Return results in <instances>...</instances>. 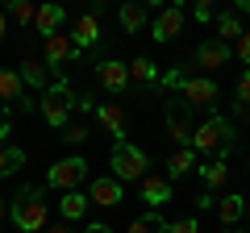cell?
Returning a JSON list of instances; mask_svg holds the SVG:
<instances>
[{
  "mask_svg": "<svg viewBox=\"0 0 250 233\" xmlns=\"http://www.w3.org/2000/svg\"><path fill=\"white\" fill-rule=\"evenodd\" d=\"M159 79H163V71L150 63V58H142V54H138L134 63H129V83H159Z\"/></svg>",
  "mask_w": 250,
  "mask_h": 233,
  "instance_id": "cell-22",
  "label": "cell"
},
{
  "mask_svg": "<svg viewBox=\"0 0 250 233\" xmlns=\"http://www.w3.org/2000/svg\"><path fill=\"white\" fill-rule=\"evenodd\" d=\"M196 171H200V179H205V188H208V192L221 188V183L229 179V167H225V158H205Z\"/></svg>",
  "mask_w": 250,
  "mask_h": 233,
  "instance_id": "cell-20",
  "label": "cell"
},
{
  "mask_svg": "<svg viewBox=\"0 0 250 233\" xmlns=\"http://www.w3.org/2000/svg\"><path fill=\"white\" fill-rule=\"evenodd\" d=\"M171 192H175V188H171L167 175H146V179H142V200H146V204H154V208L167 204Z\"/></svg>",
  "mask_w": 250,
  "mask_h": 233,
  "instance_id": "cell-14",
  "label": "cell"
},
{
  "mask_svg": "<svg viewBox=\"0 0 250 233\" xmlns=\"http://www.w3.org/2000/svg\"><path fill=\"white\" fill-rule=\"evenodd\" d=\"M238 9H242V13H250V0H238Z\"/></svg>",
  "mask_w": 250,
  "mask_h": 233,
  "instance_id": "cell-41",
  "label": "cell"
},
{
  "mask_svg": "<svg viewBox=\"0 0 250 233\" xmlns=\"http://www.w3.org/2000/svg\"><path fill=\"white\" fill-rule=\"evenodd\" d=\"M238 104H250V71H242L238 79Z\"/></svg>",
  "mask_w": 250,
  "mask_h": 233,
  "instance_id": "cell-32",
  "label": "cell"
},
{
  "mask_svg": "<svg viewBox=\"0 0 250 233\" xmlns=\"http://www.w3.org/2000/svg\"><path fill=\"white\" fill-rule=\"evenodd\" d=\"M0 100H17L21 108H29V100H25V79H21L17 71H0Z\"/></svg>",
  "mask_w": 250,
  "mask_h": 233,
  "instance_id": "cell-18",
  "label": "cell"
},
{
  "mask_svg": "<svg viewBox=\"0 0 250 233\" xmlns=\"http://www.w3.org/2000/svg\"><path fill=\"white\" fill-rule=\"evenodd\" d=\"M4 216H13V208H9V200L0 196V221H4Z\"/></svg>",
  "mask_w": 250,
  "mask_h": 233,
  "instance_id": "cell-39",
  "label": "cell"
},
{
  "mask_svg": "<svg viewBox=\"0 0 250 233\" xmlns=\"http://www.w3.org/2000/svg\"><path fill=\"white\" fill-rule=\"evenodd\" d=\"M179 29H184V9H163L159 17H154V25H150V38L154 42H171V38H179Z\"/></svg>",
  "mask_w": 250,
  "mask_h": 233,
  "instance_id": "cell-11",
  "label": "cell"
},
{
  "mask_svg": "<svg viewBox=\"0 0 250 233\" xmlns=\"http://www.w3.org/2000/svg\"><path fill=\"white\" fill-rule=\"evenodd\" d=\"M4 29H9V13H0V38H4Z\"/></svg>",
  "mask_w": 250,
  "mask_h": 233,
  "instance_id": "cell-40",
  "label": "cell"
},
{
  "mask_svg": "<svg viewBox=\"0 0 250 233\" xmlns=\"http://www.w3.org/2000/svg\"><path fill=\"white\" fill-rule=\"evenodd\" d=\"M192 134H196V125H192L188 104H184V100H171V104H167V137L184 150V146H192Z\"/></svg>",
  "mask_w": 250,
  "mask_h": 233,
  "instance_id": "cell-6",
  "label": "cell"
},
{
  "mask_svg": "<svg viewBox=\"0 0 250 233\" xmlns=\"http://www.w3.org/2000/svg\"><path fill=\"white\" fill-rule=\"evenodd\" d=\"M75 108H80V113H88V108H96V104H92V96H83V92H80V96H75Z\"/></svg>",
  "mask_w": 250,
  "mask_h": 233,
  "instance_id": "cell-36",
  "label": "cell"
},
{
  "mask_svg": "<svg viewBox=\"0 0 250 233\" xmlns=\"http://www.w3.org/2000/svg\"><path fill=\"white\" fill-rule=\"evenodd\" d=\"M13 225L21 233H46L50 216H46V200H42V188H25L17 200H13Z\"/></svg>",
  "mask_w": 250,
  "mask_h": 233,
  "instance_id": "cell-2",
  "label": "cell"
},
{
  "mask_svg": "<svg viewBox=\"0 0 250 233\" xmlns=\"http://www.w3.org/2000/svg\"><path fill=\"white\" fill-rule=\"evenodd\" d=\"M192 150L205 154V158H225V154L233 150V125L225 121V116L208 113L196 125V134H192Z\"/></svg>",
  "mask_w": 250,
  "mask_h": 233,
  "instance_id": "cell-1",
  "label": "cell"
},
{
  "mask_svg": "<svg viewBox=\"0 0 250 233\" xmlns=\"http://www.w3.org/2000/svg\"><path fill=\"white\" fill-rule=\"evenodd\" d=\"M42 54H46V63H50V67H67L71 58H80V46H75L71 34H50L42 42Z\"/></svg>",
  "mask_w": 250,
  "mask_h": 233,
  "instance_id": "cell-8",
  "label": "cell"
},
{
  "mask_svg": "<svg viewBox=\"0 0 250 233\" xmlns=\"http://www.w3.org/2000/svg\"><path fill=\"white\" fill-rule=\"evenodd\" d=\"M46 233H71V225L62 221V225H46Z\"/></svg>",
  "mask_w": 250,
  "mask_h": 233,
  "instance_id": "cell-38",
  "label": "cell"
},
{
  "mask_svg": "<svg viewBox=\"0 0 250 233\" xmlns=\"http://www.w3.org/2000/svg\"><path fill=\"white\" fill-rule=\"evenodd\" d=\"M125 233H171V225L163 221L159 213H146V216H138V221H129Z\"/></svg>",
  "mask_w": 250,
  "mask_h": 233,
  "instance_id": "cell-25",
  "label": "cell"
},
{
  "mask_svg": "<svg viewBox=\"0 0 250 233\" xmlns=\"http://www.w3.org/2000/svg\"><path fill=\"white\" fill-rule=\"evenodd\" d=\"M62 142H67V146H80V142H88V129H83L80 121H67V129H62Z\"/></svg>",
  "mask_w": 250,
  "mask_h": 233,
  "instance_id": "cell-29",
  "label": "cell"
},
{
  "mask_svg": "<svg viewBox=\"0 0 250 233\" xmlns=\"http://www.w3.org/2000/svg\"><path fill=\"white\" fill-rule=\"evenodd\" d=\"M225 233H246V229H225Z\"/></svg>",
  "mask_w": 250,
  "mask_h": 233,
  "instance_id": "cell-42",
  "label": "cell"
},
{
  "mask_svg": "<svg viewBox=\"0 0 250 233\" xmlns=\"http://www.w3.org/2000/svg\"><path fill=\"white\" fill-rule=\"evenodd\" d=\"M88 179V162L75 154V158H59L50 171H46V183L59 192H80V183Z\"/></svg>",
  "mask_w": 250,
  "mask_h": 233,
  "instance_id": "cell-5",
  "label": "cell"
},
{
  "mask_svg": "<svg viewBox=\"0 0 250 233\" xmlns=\"http://www.w3.org/2000/svg\"><path fill=\"white\" fill-rule=\"evenodd\" d=\"M196 21H213V4H205V0H200V4H196Z\"/></svg>",
  "mask_w": 250,
  "mask_h": 233,
  "instance_id": "cell-34",
  "label": "cell"
},
{
  "mask_svg": "<svg viewBox=\"0 0 250 233\" xmlns=\"http://www.w3.org/2000/svg\"><path fill=\"white\" fill-rule=\"evenodd\" d=\"M88 200L92 204H100V208H117L125 200V192H121V179L117 175H100V179H92V188H88Z\"/></svg>",
  "mask_w": 250,
  "mask_h": 233,
  "instance_id": "cell-9",
  "label": "cell"
},
{
  "mask_svg": "<svg viewBox=\"0 0 250 233\" xmlns=\"http://www.w3.org/2000/svg\"><path fill=\"white\" fill-rule=\"evenodd\" d=\"M217 216L233 229V225L246 216V200H242V196H221V200H217Z\"/></svg>",
  "mask_w": 250,
  "mask_h": 233,
  "instance_id": "cell-21",
  "label": "cell"
},
{
  "mask_svg": "<svg viewBox=\"0 0 250 233\" xmlns=\"http://www.w3.org/2000/svg\"><path fill=\"white\" fill-rule=\"evenodd\" d=\"M246 34L242 29V21H238V13H225V17H217V42H225V46H233L238 38Z\"/></svg>",
  "mask_w": 250,
  "mask_h": 233,
  "instance_id": "cell-24",
  "label": "cell"
},
{
  "mask_svg": "<svg viewBox=\"0 0 250 233\" xmlns=\"http://www.w3.org/2000/svg\"><path fill=\"white\" fill-rule=\"evenodd\" d=\"M171 233H196V221H192V216H184V221L171 225Z\"/></svg>",
  "mask_w": 250,
  "mask_h": 233,
  "instance_id": "cell-33",
  "label": "cell"
},
{
  "mask_svg": "<svg viewBox=\"0 0 250 233\" xmlns=\"http://www.w3.org/2000/svg\"><path fill=\"white\" fill-rule=\"evenodd\" d=\"M88 204H92V200L83 196V192H62V200H59V213H62V221L71 225V221H83Z\"/></svg>",
  "mask_w": 250,
  "mask_h": 233,
  "instance_id": "cell-17",
  "label": "cell"
},
{
  "mask_svg": "<svg viewBox=\"0 0 250 233\" xmlns=\"http://www.w3.org/2000/svg\"><path fill=\"white\" fill-rule=\"evenodd\" d=\"M21 167H25V150H17V146H0V175H17Z\"/></svg>",
  "mask_w": 250,
  "mask_h": 233,
  "instance_id": "cell-26",
  "label": "cell"
},
{
  "mask_svg": "<svg viewBox=\"0 0 250 233\" xmlns=\"http://www.w3.org/2000/svg\"><path fill=\"white\" fill-rule=\"evenodd\" d=\"M96 79H100V88H108V92H117V96H121V92L129 88V63L104 58V63L96 67Z\"/></svg>",
  "mask_w": 250,
  "mask_h": 233,
  "instance_id": "cell-10",
  "label": "cell"
},
{
  "mask_svg": "<svg viewBox=\"0 0 250 233\" xmlns=\"http://www.w3.org/2000/svg\"><path fill=\"white\" fill-rule=\"evenodd\" d=\"M217 83L208 79V75H188V83H184V104L188 108H213L217 104Z\"/></svg>",
  "mask_w": 250,
  "mask_h": 233,
  "instance_id": "cell-7",
  "label": "cell"
},
{
  "mask_svg": "<svg viewBox=\"0 0 250 233\" xmlns=\"http://www.w3.org/2000/svg\"><path fill=\"white\" fill-rule=\"evenodd\" d=\"M233 54H238L242 63L250 67V29H246V34H242V38H238V42H233Z\"/></svg>",
  "mask_w": 250,
  "mask_h": 233,
  "instance_id": "cell-31",
  "label": "cell"
},
{
  "mask_svg": "<svg viewBox=\"0 0 250 233\" xmlns=\"http://www.w3.org/2000/svg\"><path fill=\"white\" fill-rule=\"evenodd\" d=\"M83 233H113V229H108V225H100V221H92V225H88Z\"/></svg>",
  "mask_w": 250,
  "mask_h": 233,
  "instance_id": "cell-37",
  "label": "cell"
},
{
  "mask_svg": "<svg viewBox=\"0 0 250 233\" xmlns=\"http://www.w3.org/2000/svg\"><path fill=\"white\" fill-rule=\"evenodd\" d=\"M188 171H196V150L192 146H184V150H175L167 158V179H184Z\"/></svg>",
  "mask_w": 250,
  "mask_h": 233,
  "instance_id": "cell-19",
  "label": "cell"
},
{
  "mask_svg": "<svg viewBox=\"0 0 250 233\" xmlns=\"http://www.w3.org/2000/svg\"><path fill=\"white\" fill-rule=\"evenodd\" d=\"M13 134V121H9V113H0V142Z\"/></svg>",
  "mask_w": 250,
  "mask_h": 233,
  "instance_id": "cell-35",
  "label": "cell"
},
{
  "mask_svg": "<svg viewBox=\"0 0 250 233\" xmlns=\"http://www.w3.org/2000/svg\"><path fill=\"white\" fill-rule=\"evenodd\" d=\"M62 21H67V9H62V4H42V9H38V17H34V29L50 38V34H59Z\"/></svg>",
  "mask_w": 250,
  "mask_h": 233,
  "instance_id": "cell-15",
  "label": "cell"
},
{
  "mask_svg": "<svg viewBox=\"0 0 250 233\" xmlns=\"http://www.w3.org/2000/svg\"><path fill=\"white\" fill-rule=\"evenodd\" d=\"M229 54H233V46H225V42H217V38H208V42L196 46V63L208 67V71H217V67L229 63Z\"/></svg>",
  "mask_w": 250,
  "mask_h": 233,
  "instance_id": "cell-12",
  "label": "cell"
},
{
  "mask_svg": "<svg viewBox=\"0 0 250 233\" xmlns=\"http://www.w3.org/2000/svg\"><path fill=\"white\" fill-rule=\"evenodd\" d=\"M71 108H75V96H71V88H67L62 79L54 83V88L42 92V121H46V125L67 129V116H71Z\"/></svg>",
  "mask_w": 250,
  "mask_h": 233,
  "instance_id": "cell-4",
  "label": "cell"
},
{
  "mask_svg": "<svg viewBox=\"0 0 250 233\" xmlns=\"http://www.w3.org/2000/svg\"><path fill=\"white\" fill-rule=\"evenodd\" d=\"M21 79H25L29 83V88H42V83H46V67L42 63H38V58H25V63H21Z\"/></svg>",
  "mask_w": 250,
  "mask_h": 233,
  "instance_id": "cell-27",
  "label": "cell"
},
{
  "mask_svg": "<svg viewBox=\"0 0 250 233\" xmlns=\"http://www.w3.org/2000/svg\"><path fill=\"white\" fill-rule=\"evenodd\" d=\"M9 17L17 21V25H29V21L38 17V9L29 4V0H13V4H9Z\"/></svg>",
  "mask_w": 250,
  "mask_h": 233,
  "instance_id": "cell-28",
  "label": "cell"
},
{
  "mask_svg": "<svg viewBox=\"0 0 250 233\" xmlns=\"http://www.w3.org/2000/svg\"><path fill=\"white\" fill-rule=\"evenodd\" d=\"M117 17H121V25L129 29V34H142L146 29V4H121V13H117Z\"/></svg>",
  "mask_w": 250,
  "mask_h": 233,
  "instance_id": "cell-23",
  "label": "cell"
},
{
  "mask_svg": "<svg viewBox=\"0 0 250 233\" xmlns=\"http://www.w3.org/2000/svg\"><path fill=\"white\" fill-rule=\"evenodd\" d=\"M159 83H163V88H179V92H184L188 75H184V71H179V67H175V71H163V79H159Z\"/></svg>",
  "mask_w": 250,
  "mask_h": 233,
  "instance_id": "cell-30",
  "label": "cell"
},
{
  "mask_svg": "<svg viewBox=\"0 0 250 233\" xmlns=\"http://www.w3.org/2000/svg\"><path fill=\"white\" fill-rule=\"evenodd\" d=\"M108 167H113V175L117 179H146V167H150V158H146V150L142 146H134V142H117L113 146V158H108Z\"/></svg>",
  "mask_w": 250,
  "mask_h": 233,
  "instance_id": "cell-3",
  "label": "cell"
},
{
  "mask_svg": "<svg viewBox=\"0 0 250 233\" xmlns=\"http://www.w3.org/2000/svg\"><path fill=\"white\" fill-rule=\"evenodd\" d=\"M96 121L108 129L113 142H125V113H121V104H113V100H108V104H96Z\"/></svg>",
  "mask_w": 250,
  "mask_h": 233,
  "instance_id": "cell-13",
  "label": "cell"
},
{
  "mask_svg": "<svg viewBox=\"0 0 250 233\" xmlns=\"http://www.w3.org/2000/svg\"><path fill=\"white\" fill-rule=\"evenodd\" d=\"M75 46H80V50H88V46H96V38H100V17L96 13H83L80 21H75Z\"/></svg>",
  "mask_w": 250,
  "mask_h": 233,
  "instance_id": "cell-16",
  "label": "cell"
}]
</instances>
